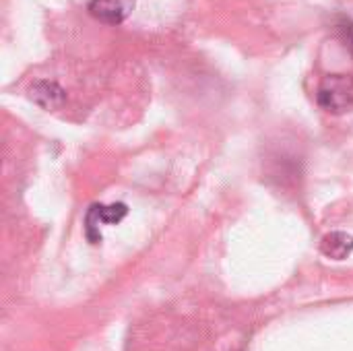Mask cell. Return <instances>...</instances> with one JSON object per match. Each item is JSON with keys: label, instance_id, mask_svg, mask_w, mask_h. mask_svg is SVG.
<instances>
[{"label": "cell", "instance_id": "3957f363", "mask_svg": "<svg viewBox=\"0 0 353 351\" xmlns=\"http://www.w3.org/2000/svg\"><path fill=\"white\" fill-rule=\"evenodd\" d=\"M137 0H91L89 12L108 25H120L132 12Z\"/></svg>", "mask_w": 353, "mask_h": 351}, {"label": "cell", "instance_id": "7a4b0ae2", "mask_svg": "<svg viewBox=\"0 0 353 351\" xmlns=\"http://www.w3.org/2000/svg\"><path fill=\"white\" fill-rule=\"evenodd\" d=\"M126 215H128V207H126L124 203H116V205H93V207L87 211V217H85V234H87V240H89L91 244L101 242L99 225H101V223L116 225V223H120Z\"/></svg>", "mask_w": 353, "mask_h": 351}, {"label": "cell", "instance_id": "8992f818", "mask_svg": "<svg viewBox=\"0 0 353 351\" xmlns=\"http://www.w3.org/2000/svg\"><path fill=\"white\" fill-rule=\"evenodd\" d=\"M337 27H339V33H341V37H343L345 46H347V48L353 52V23L350 21V19H343Z\"/></svg>", "mask_w": 353, "mask_h": 351}, {"label": "cell", "instance_id": "6da1fadb", "mask_svg": "<svg viewBox=\"0 0 353 351\" xmlns=\"http://www.w3.org/2000/svg\"><path fill=\"white\" fill-rule=\"evenodd\" d=\"M319 106L329 114H345L353 110V77L335 72L327 74L316 91Z\"/></svg>", "mask_w": 353, "mask_h": 351}, {"label": "cell", "instance_id": "277c9868", "mask_svg": "<svg viewBox=\"0 0 353 351\" xmlns=\"http://www.w3.org/2000/svg\"><path fill=\"white\" fill-rule=\"evenodd\" d=\"M31 99L46 108V110H56L64 103L66 99V93L60 85L56 83H50V81H37L33 87H31Z\"/></svg>", "mask_w": 353, "mask_h": 351}, {"label": "cell", "instance_id": "5b68a950", "mask_svg": "<svg viewBox=\"0 0 353 351\" xmlns=\"http://www.w3.org/2000/svg\"><path fill=\"white\" fill-rule=\"evenodd\" d=\"M321 252L327 259L333 261H343L353 252V236L345 232H331L323 238L321 242Z\"/></svg>", "mask_w": 353, "mask_h": 351}]
</instances>
